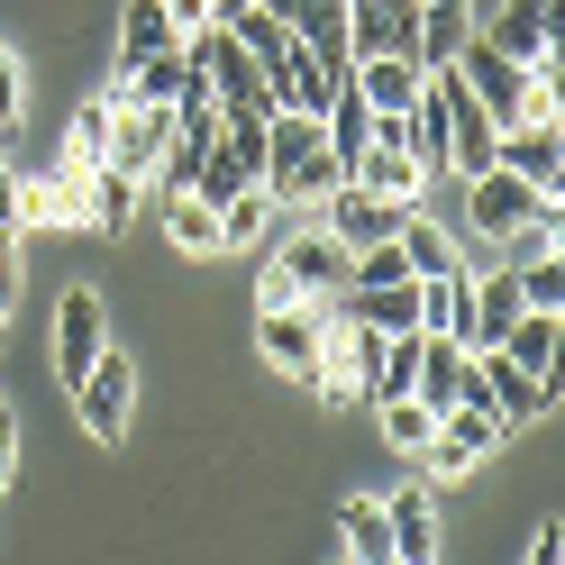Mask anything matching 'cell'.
<instances>
[{
    "mask_svg": "<svg viewBox=\"0 0 565 565\" xmlns=\"http://www.w3.org/2000/svg\"><path fill=\"white\" fill-rule=\"evenodd\" d=\"M338 183L347 173L329 156L320 119L310 110H274L265 119V192H274V210H320V192H338Z\"/></svg>",
    "mask_w": 565,
    "mask_h": 565,
    "instance_id": "1",
    "label": "cell"
},
{
    "mask_svg": "<svg viewBox=\"0 0 565 565\" xmlns=\"http://www.w3.org/2000/svg\"><path fill=\"white\" fill-rule=\"evenodd\" d=\"M192 64H201V83L210 100H220V119H274V83H265V64L246 55L228 28H201V38H183Z\"/></svg>",
    "mask_w": 565,
    "mask_h": 565,
    "instance_id": "2",
    "label": "cell"
},
{
    "mask_svg": "<svg viewBox=\"0 0 565 565\" xmlns=\"http://www.w3.org/2000/svg\"><path fill=\"white\" fill-rule=\"evenodd\" d=\"M74 411H83V429H92L100 447L128 438V419H137V365L119 356V347H100V356L74 374Z\"/></svg>",
    "mask_w": 565,
    "mask_h": 565,
    "instance_id": "3",
    "label": "cell"
},
{
    "mask_svg": "<svg viewBox=\"0 0 565 565\" xmlns=\"http://www.w3.org/2000/svg\"><path fill=\"white\" fill-rule=\"evenodd\" d=\"M456 74H466V92L492 110V128H520V110H529V64H511L502 46L483 38V28H466V46H456Z\"/></svg>",
    "mask_w": 565,
    "mask_h": 565,
    "instance_id": "4",
    "label": "cell"
},
{
    "mask_svg": "<svg viewBox=\"0 0 565 565\" xmlns=\"http://www.w3.org/2000/svg\"><path fill=\"white\" fill-rule=\"evenodd\" d=\"M320 228L347 246V256H365V246H393L402 201H374L365 183H338V192H320Z\"/></svg>",
    "mask_w": 565,
    "mask_h": 565,
    "instance_id": "5",
    "label": "cell"
},
{
    "mask_svg": "<svg viewBox=\"0 0 565 565\" xmlns=\"http://www.w3.org/2000/svg\"><path fill=\"white\" fill-rule=\"evenodd\" d=\"M274 274L292 282L301 301H329V292H347V282H356V256H347V246H338L329 228H301V237L274 256Z\"/></svg>",
    "mask_w": 565,
    "mask_h": 565,
    "instance_id": "6",
    "label": "cell"
},
{
    "mask_svg": "<svg viewBox=\"0 0 565 565\" xmlns=\"http://www.w3.org/2000/svg\"><path fill=\"white\" fill-rule=\"evenodd\" d=\"M164 147H173V110H164V100H128L119 128H110V156H100V164L128 173V183H147V173L164 164Z\"/></svg>",
    "mask_w": 565,
    "mask_h": 565,
    "instance_id": "7",
    "label": "cell"
},
{
    "mask_svg": "<svg viewBox=\"0 0 565 565\" xmlns=\"http://www.w3.org/2000/svg\"><path fill=\"white\" fill-rule=\"evenodd\" d=\"M539 201H556V192H529L520 173L492 164V173H475V183H466V220H475L483 237H520L529 220H539Z\"/></svg>",
    "mask_w": 565,
    "mask_h": 565,
    "instance_id": "8",
    "label": "cell"
},
{
    "mask_svg": "<svg viewBox=\"0 0 565 565\" xmlns=\"http://www.w3.org/2000/svg\"><path fill=\"white\" fill-rule=\"evenodd\" d=\"M502 447V419L492 411H438V429H429V475H466V466H483V456Z\"/></svg>",
    "mask_w": 565,
    "mask_h": 565,
    "instance_id": "9",
    "label": "cell"
},
{
    "mask_svg": "<svg viewBox=\"0 0 565 565\" xmlns=\"http://www.w3.org/2000/svg\"><path fill=\"white\" fill-rule=\"evenodd\" d=\"M265 83H274V110H310V119H320V110H329V100L347 92V83H338V74H329V64H320V55H310L301 38H292V46H282L274 64H265Z\"/></svg>",
    "mask_w": 565,
    "mask_h": 565,
    "instance_id": "10",
    "label": "cell"
},
{
    "mask_svg": "<svg viewBox=\"0 0 565 565\" xmlns=\"http://www.w3.org/2000/svg\"><path fill=\"white\" fill-rule=\"evenodd\" d=\"M475 365H483V393H492V419H502V429L511 419H539L556 402V374H520L502 347H475Z\"/></svg>",
    "mask_w": 565,
    "mask_h": 565,
    "instance_id": "11",
    "label": "cell"
},
{
    "mask_svg": "<svg viewBox=\"0 0 565 565\" xmlns=\"http://www.w3.org/2000/svg\"><path fill=\"white\" fill-rule=\"evenodd\" d=\"M347 92H356L374 119H411L419 110V64L411 55H365V64H347Z\"/></svg>",
    "mask_w": 565,
    "mask_h": 565,
    "instance_id": "12",
    "label": "cell"
},
{
    "mask_svg": "<svg viewBox=\"0 0 565 565\" xmlns=\"http://www.w3.org/2000/svg\"><path fill=\"white\" fill-rule=\"evenodd\" d=\"M100 347H110V329H100V292H92V282H74V292L55 301V365H64V383H74Z\"/></svg>",
    "mask_w": 565,
    "mask_h": 565,
    "instance_id": "13",
    "label": "cell"
},
{
    "mask_svg": "<svg viewBox=\"0 0 565 565\" xmlns=\"http://www.w3.org/2000/svg\"><path fill=\"white\" fill-rule=\"evenodd\" d=\"M383 520H393V565H438L447 529H438V502H429V483L393 492V502H383Z\"/></svg>",
    "mask_w": 565,
    "mask_h": 565,
    "instance_id": "14",
    "label": "cell"
},
{
    "mask_svg": "<svg viewBox=\"0 0 565 565\" xmlns=\"http://www.w3.org/2000/svg\"><path fill=\"white\" fill-rule=\"evenodd\" d=\"M256 347L282 365V374H310L320 365V310L292 301V310H256Z\"/></svg>",
    "mask_w": 565,
    "mask_h": 565,
    "instance_id": "15",
    "label": "cell"
},
{
    "mask_svg": "<svg viewBox=\"0 0 565 565\" xmlns=\"http://www.w3.org/2000/svg\"><path fill=\"white\" fill-rule=\"evenodd\" d=\"M492 164H502V173H520V183L529 192H556V173H565V147H556V128H502V137H492Z\"/></svg>",
    "mask_w": 565,
    "mask_h": 565,
    "instance_id": "16",
    "label": "cell"
},
{
    "mask_svg": "<svg viewBox=\"0 0 565 565\" xmlns=\"http://www.w3.org/2000/svg\"><path fill=\"white\" fill-rule=\"evenodd\" d=\"M483 38L502 46L511 64H539V55H556V0H511V10L492 19Z\"/></svg>",
    "mask_w": 565,
    "mask_h": 565,
    "instance_id": "17",
    "label": "cell"
},
{
    "mask_svg": "<svg viewBox=\"0 0 565 565\" xmlns=\"http://www.w3.org/2000/svg\"><path fill=\"white\" fill-rule=\"evenodd\" d=\"M520 274L502 265V274H475V301H466V347H502V329L520 320Z\"/></svg>",
    "mask_w": 565,
    "mask_h": 565,
    "instance_id": "18",
    "label": "cell"
},
{
    "mask_svg": "<svg viewBox=\"0 0 565 565\" xmlns=\"http://www.w3.org/2000/svg\"><path fill=\"white\" fill-rule=\"evenodd\" d=\"M393 246H402V265H411V274H456V265H466V246H456V228H438V220H429L419 201L402 210Z\"/></svg>",
    "mask_w": 565,
    "mask_h": 565,
    "instance_id": "19",
    "label": "cell"
},
{
    "mask_svg": "<svg viewBox=\"0 0 565 565\" xmlns=\"http://www.w3.org/2000/svg\"><path fill=\"white\" fill-rule=\"evenodd\" d=\"M338 539H347V565H393V520H383L374 492H356L338 511Z\"/></svg>",
    "mask_w": 565,
    "mask_h": 565,
    "instance_id": "20",
    "label": "cell"
},
{
    "mask_svg": "<svg viewBox=\"0 0 565 565\" xmlns=\"http://www.w3.org/2000/svg\"><path fill=\"white\" fill-rule=\"evenodd\" d=\"M502 356L520 374H556V310H520V320L502 329Z\"/></svg>",
    "mask_w": 565,
    "mask_h": 565,
    "instance_id": "21",
    "label": "cell"
},
{
    "mask_svg": "<svg viewBox=\"0 0 565 565\" xmlns=\"http://www.w3.org/2000/svg\"><path fill=\"white\" fill-rule=\"evenodd\" d=\"M164 228L183 256H220V210H210L201 192H164Z\"/></svg>",
    "mask_w": 565,
    "mask_h": 565,
    "instance_id": "22",
    "label": "cell"
},
{
    "mask_svg": "<svg viewBox=\"0 0 565 565\" xmlns=\"http://www.w3.org/2000/svg\"><path fill=\"white\" fill-rule=\"evenodd\" d=\"M156 46H183V38H173V19H164V0H128V19H119V64L156 55Z\"/></svg>",
    "mask_w": 565,
    "mask_h": 565,
    "instance_id": "23",
    "label": "cell"
},
{
    "mask_svg": "<svg viewBox=\"0 0 565 565\" xmlns=\"http://www.w3.org/2000/svg\"><path fill=\"white\" fill-rule=\"evenodd\" d=\"M265 220H274V192H265V183H246L237 201H220V246H256Z\"/></svg>",
    "mask_w": 565,
    "mask_h": 565,
    "instance_id": "24",
    "label": "cell"
},
{
    "mask_svg": "<svg viewBox=\"0 0 565 565\" xmlns=\"http://www.w3.org/2000/svg\"><path fill=\"white\" fill-rule=\"evenodd\" d=\"M456 46H466V10H429V0H419V74H429V64H456Z\"/></svg>",
    "mask_w": 565,
    "mask_h": 565,
    "instance_id": "25",
    "label": "cell"
},
{
    "mask_svg": "<svg viewBox=\"0 0 565 565\" xmlns=\"http://www.w3.org/2000/svg\"><path fill=\"white\" fill-rule=\"evenodd\" d=\"M411 383H419V329L383 347V365H374V383H365V402H402Z\"/></svg>",
    "mask_w": 565,
    "mask_h": 565,
    "instance_id": "26",
    "label": "cell"
},
{
    "mask_svg": "<svg viewBox=\"0 0 565 565\" xmlns=\"http://www.w3.org/2000/svg\"><path fill=\"white\" fill-rule=\"evenodd\" d=\"M511 274H520V301H529V310H556V301H565V265H556V246H539V256H520Z\"/></svg>",
    "mask_w": 565,
    "mask_h": 565,
    "instance_id": "27",
    "label": "cell"
},
{
    "mask_svg": "<svg viewBox=\"0 0 565 565\" xmlns=\"http://www.w3.org/2000/svg\"><path fill=\"white\" fill-rule=\"evenodd\" d=\"M128 210H137V183L110 164H92V228H128Z\"/></svg>",
    "mask_w": 565,
    "mask_h": 565,
    "instance_id": "28",
    "label": "cell"
},
{
    "mask_svg": "<svg viewBox=\"0 0 565 565\" xmlns=\"http://www.w3.org/2000/svg\"><path fill=\"white\" fill-rule=\"evenodd\" d=\"M228 38H237L246 55H256V64H274L282 46H292V28H282L274 10H237V19H228Z\"/></svg>",
    "mask_w": 565,
    "mask_h": 565,
    "instance_id": "29",
    "label": "cell"
},
{
    "mask_svg": "<svg viewBox=\"0 0 565 565\" xmlns=\"http://www.w3.org/2000/svg\"><path fill=\"white\" fill-rule=\"evenodd\" d=\"M374 411H383V438H393V447H429V429H438V411L411 402V393L402 402H374Z\"/></svg>",
    "mask_w": 565,
    "mask_h": 565,
    "instance_id": "30",
    "label": "cell"
},
{
    "mask_svg": "<svg viewBox=\"0 0 565 565\" xmlns=\"http://www.w3.org/2000/svg\"><path fill=\"white\" fill-rule=\"evenodd\" d=\"M110 128H119L110 100H83V110H74V164H100V156H110Z\"/></svg>",
    "mask_w": 565,
    "mask_h": 565,
    "instance_id": "31",
    "label": "cell"
},
{
    "mask_svg": "<svg viewBox=\"0 0 565 565\" xmlns=\"http://www.w3.org/2000/svg\"><path fill=\"white\" fill-rule=\"evenodd\" d=\"M19 110H28V83H19V55L0 46V128H10Z\"/></svg>",
    "mask_w": 565,
    "mask_h": 565,
    "instance_id": "32",
    "label": "cell"
},
{
    "mask_svg": "<svg viewBox=\"0 0 565 565\" xmlns=\"http://www.w3.org/2000/svg\"><path fill=\"white\" fill-rule=\"evenodd\" d=\"M164 19H173V38H201V28H210V0H164Z\"/></svg>",
    "mask_w": 565,
    "mask_h": 565,
    "instance_id": "33",
    "label": "cell"
},
{
    "mask_svg": "<svg viewBox=\"0 0 565 565\" xmlns=\"http://www.w3.org/2000/svg\"><path fill=\"white\" fill-rule=\"evenodd\" d=\"M10 466H19V419H10V402H0V483H10Z\"/></svg>",
    "mask_w": 565,
    "mask_h": 565,
    "instance_id": "34",
    "label": "cell"
},
{
    "mask_svg": "<svg viewBox=\"0 0 565 565\" xmlns=\"http://www.w3.org/2000/svg\"><path fill=\"white\" fill-rule=\"evenodd\" d=\"M529 565H565V529H556V520L539 529V547H529Z\"/></svg>",
    "mask_w": 565,
    "mask_h": 565,
    "instance_id": "35",
    "label": "cell"
},
{
    "mask_svg": "<svg viewBox=\"0 0 565 565\" xmlns=\"http://www.w3.org/2000/svg\"><path fill=\"white\" fill-rule=\"evenodd\" d=\"M10 265H19V228H0V292H10Z\"/></svg>",
    "mask_w": 565,
    "mask_h": 565,
    "instance_id": "36",
    "label": "cell"
},
{
    "mask_svg": "<svg viewBox=\"0 0 565 565\" xmlns=\"http://www.w3.org/2000/svg\"><path fill=\"white\" fill-rule=\"evenodd\" d=\"M237 10H256V0H210V28H228Z\"/></svg>",
    "mask_w": 565,
    "mask_h": 565,
    "instance_id": "37",
    "label": "cell"
},
{
    "mask_svg": "<svg viewBox=\"0 0 565 565\" xmlns=\"http://www.w3.org/2000/svg\"><path fill=\"white\" fill-rule=\"evenodd\" d=\"M0 338H10V292H0Z\"/></svg>",
    "mask_w": 565,
    "mask_h": 565,
    "instance_id": "38",
    "label": "cell"
}]
</instances>
